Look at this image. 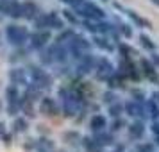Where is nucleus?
Returning a JSON list of instances; mask_svg holds the SVG:
<instances>
[{
	"mask_svg": "<svg viewBox=\"0 0 159 152\" xmlns=\"http://www.w3.org/2000/svg\"><path fill=\"white\" fill-rule=\"evenodd\" d=\"M145 122L143 120H134L132 123L127 125V132H129V140L132 141H139V140H143L145 136Z\"/></svg>",
	"mask_w": 159,
	"mask_h": 152,
	"instance_id": "obj_4",
	"label": "nucleus"
},
{
	"mask_svg": "<svg viewBox=\"0 0 159 152\" xmlns=\"http://www.w3.org/2000/svg\"><path fill=\"white\" fill-rule=\"evenodd\" d=\"M138 41H139V45H141V48L143 50H148V52H156V43L152 41L150 36H147V34H139L138 36Z\"/></svg>",
	"mask_w": 159,
	"mask_h": 152,
	"instance_id": "obj_8",
	"label": "nucleus"
},
{
	"mask_svg": "<svg viewBox=\"0 0 159 152\" xmlns=\"http://www.w3.org/2000/svg\"><path fill=\"white\" fill-rule=\"evenodd\" d=\"M97 41H98V47H102V48H106V50H115V47H113V45L111 43H107V39H106V38H102V39H97Z\"/></svg>",
	"mask_w": 159,
	"mask_h": 152,
	"instance_id": "obj_17",
	"label": "nucleus"
},
{
	"mask_svg": "<svg viewBox=\"0 0 159 152\" xmlns=\"http://www.w3.org/2000/svg\"><path fill=\"white\" fill-rule=\"evenodd\" d=\"M125 113L134 118V120H145L148 118V113H147V106L145 102H138V100H127L125 102Z\"/></svg>",
	"mask_w": 159,
	"mask_h": 152,
	"instance_id": "obj_2",
	"label": "nucleus"
},
{
	"mask_svg": "<svg viewBox=\"0 0 159 152\" xmlns=\"http://www.w3.org/2000/svg\"><path fill=\"white\" fill-rule=\"evenodd\" d=\"M156 147L157 145L154 143H148V141H143V143H138V147H136V152H156Z\"/></svg>",
	"mask_w": 159,
	"mask_h": 152,
	"instance_id": "obj_14",
	"label": "nucleus"
},
{
	"mask_svg": "<svg viewBox=\"0 0 159 152\" xmlns=\"http://www.w3.org/2000/svg\"><path fill=\"white\" fill-rule=\"evenodd\" d=\"M145 106H147L148 118H150V120H159V104L156 102V99L152 97L148 100H145Z\"/></svg>",
	"mask_w": 159,
	"mask_h": 152,
	"instance_id": "obj_6",
	"label": "nucleus"
},
{
	"mask_svg": "<svg viewBox=\"0 0 159 152\" xmlns=\"http://www.w3.org/2000/svg\"><path fill=\"white\" fill-rule=\"evenodd\" d=\"M150 59H152V63H154V65L157 66V70H159V54H157V52H154Z\"/></svg>",
	"mask_w": 159,
	"mask_h": 152,
	"instance_id": "obj_19",
	"label": "nucleus"
},
{
	"mask_svg": "<svg viewBox=\"0 0 159 152\" xmlns=\"http://www.w3.org/2000/svg\"><path fill=\"white\" fill-rule=\"evenodd\" d=\"M106 125H107V120H106L104 116H100V115H97L93 120H91V127H93L95 131H102Z\"/></svg>",
	"mask_w": 159,
	"mask_h": 152,
	"instance_id": "obj_11",
	"label": "nucleus"
},
{
	"mask_svg": "<svg viewBox=\"0 0 159 152\" xmlns=\"http://www.w3.org/2000/svg\"><path fill=\"white\" fill-rule=\"evenodd\" d=\"M118 52H120L122 58H134V56H138L136 48H132V47L127 45V43H120L118 45Z\"/></svg>",
	"mask_w": 159,
	"mask_h": 152,
	"instance_id": "obj_10",
	"label": "nucleus"
},
{
	"mask_svg": "<svg viewBox=\"0 0 159 152\" xmlns=\"http://www.w3.org/2000/svg\"><path fill=\"white\" fill-rule=\"evenodd\" d=\"M154 143L159 147V134H156V136H154Z\"/></svg>",
	"mask_w": 159,
	"mask_h": 152,
	"instance_id": "obj_21",
	"label": "nucleus"
},
{
	"mask_svg": "<svg viewBox=\"0 0 159 152\" xmlns=\"http://www.w3.org/2000/svg\"><path fill=\"white\" fill-rule=\"evenodd\" d=\"M100 65H102V68H98L100 72H98V79H107V77H111L113 75V65L109 63L107 59H102L100 61Z\"/></svg>",
	"mask_w": 159,
	"mask_h": 152,
	"instance_id": "obj_9",
	"label": "nucleus"
},
{
	"mask_svg": "<svg viewBox=\"0 0 159 152\" xmlns=\"http://www.w3.org/2000/svg\"><path fill=\"white\" fill-rule=\"evenodd\" d=\"M123 13H125V16H127L136 27H141V29H152V22L150 20L145 18V16H141L139 13H136L134 9H123Z\"/></svg>",
	"mask_w": 159,
	"mask_h": 152,
	"instance_id": "obj_5",
	"label": "nucleus"
},
{
	"mask_svg": "<svg viewBox=\"0 0 159 152\" xmlns=\"http://www.w3.org/2000/svg\"><path fill=\"white\" fill-rule=\"evenodd\" d=\"M118 72L122 73L127 81H132V82H139L141 77H143L141 70H138V65L132 61V58H122V56H120Z\"/></svg>",
	"mask_w": 159,
	"mask_h": 152,
	"instance_id": "obj_1",
	"label": "nucleus"
},
{
	"mask_svg": "<svg viewBox=\"0 0 159 152\" xmlns=\"http://www.w3.org/2000/svg\"><path fill=\"white\" fill-rule=\"evenodd\" d=\"M150 2L154 4V6H157V7H159V0H150Z\"/></svg>",
	"mask_w": 159,
	"mask_h": 152,
	"instance_id": "obj_22",
	"label": "nucleus"
},
{
	"mask_svg": "<svg viewBox=\"0 0 159 152\" xmlns=\"http://www.w3.org/2000/svg\"><path fill=\"white\" fill-rule=\"evenodd\" d=\"M129 95L132 97V100H138V102H145L147 99H145V91L143 90H139V88H132V90H129Z\"/></svg>",
	"mask_w": 159,
	"mask_h": 152,
	"instance_id": "obj_15",
	"label": "nucleus"
},
{
	"mask_svg": "<svg viewBox=\"0 0 159 152\" xmlns=\"http://www.w3.org/2000/svg\"><path fill=\"white\" fill-rule=\"evenodd\" d=\"M122 127H127V122L123 120V118H116V122H113V131H120Z\"/></svg>",
	"mask_w": 159,
	"mask_h": 152,
	"instance_id": "obj_16",
	"label": "nucleus"
},
{
	"mask_svg": "<svg viewBox=\"0 0 159 152\" xmlns=\"http://www.w3.org/2000/svg\"><path fill=\"white\" fill-rule=\"evenodd\" d=\"M123 111H125V104H120V102H115V104L109 108V113H111V116H115V118H118Z\"/></svg>",
	"mask_w": 159,
	"mask_h": 152,
	"instance_id": "obj_13",
	"label": "nucleus"
},
{
	"mask_svg": "<svg viewBox=\"0 0 159 152\" xmlns=\"http://www.w3.org/2000/svg\"><path fill=\"white\" fill-rule=\"evenodd\" d=\"M118 30H120V36L127 38V39H130L132 38V27H130L129 23H118Z\"/></svg>",
	"mask_w": 159,
	"mask_h": 152,
	"instance_id": "obj_12",
	"label": "nucleus"
},
{
	"mask_svg": "<svg viewBox=\"0 0 159 152\" xmlns=\"http://www.w3.org/2000/svg\"><path fill=\"white\" fill-rule=\"evenodd\" d=\"M134 152H136V150H134Z\"/></svg>",
	"mask_w": 159,
	"mask_h": 152,
	"instance_id": "obj_23",
	"label": "nucleus"
},
{
	"mask_svg": "<svg viewBox=\"0 0 159 152\" xmlns=\"http://www.w3.org/2000/svg\"><path fill=\"white\" fill-rule=\"evenodd\" d=\"M116 99H118V97H116L113 91H107V93L104 95V102H107V104H113V102H116Z\"/></svg>",
	"mask_w": 159,
	"mask_h": 152,
	"instance_id": "obj_18",
	"label": "nucleus"
},
{
	"mask_svg": "<svg viewBox=\"0 0 159 152\" xmlns=\"http://www.w3.org/2000/svg\"><path fill=\"white\" fill-rule=\"evenodd\" d=\"M125 84H127V79H125L120 72H116L115 75L109 77V88H111V90H115V88L116 90H123Z\"/></svg>",
	"mask_w": 159,
	"mask_h": 152,
	"instance_id": "obj_7",
	"label": "nucleus"
},
{
	"mask_svg": "<svg viewBox=\"0 0 159 152\" xmlns=\"http://www.w3.org/2000/svg\"><path fill=\"white\" fill-rule=\"evenodd\" d=\"M102 143H106V145L113 143V141H111V136H109V134H106V136H102Z\"/></svg>",
	"mask_w": 159,
	"mask_h": 152,
	"instance_id": "obj_20",
	"label": "nucleus"
},
{
	"mask_svg": "<svg viewBox=\"0 0 159 152\" xmlns=\"http://www.w3.org/2000/svg\"><path fill=\"white\" fill-rule=\"evenodd\" d=\"M139 68H141V73H143L145 79H148L150 82H154V84H157V82H159L157 66L152 63V59L141 58V59H139Z\"/></svg>",
	"mask_w": 159,
	"mask_h": 152,
	"instance_id": "obj_3",
	"label": "nucleus"
}]
</instances>
